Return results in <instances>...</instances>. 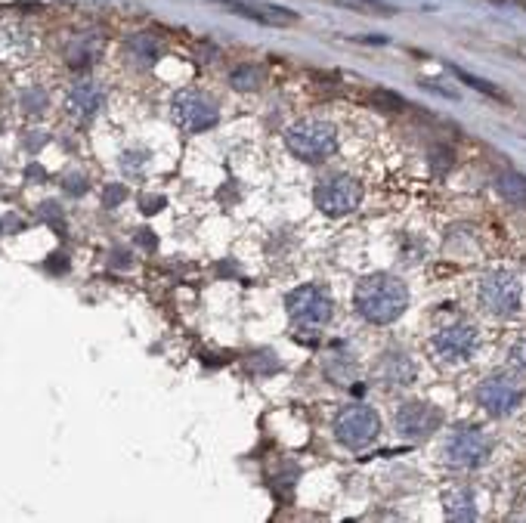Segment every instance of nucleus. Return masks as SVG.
Returning <instances> with one entry per match:
<instances>
[{"label":"nucleus","instance_id":"11","mask_svg":"<svg viewBox=\"0 0 526 523\" xmlns=\"http://www.w3.org/2000/svg\"><path fill=\"white\" fill-rule=\"evenodd\" d=\"M477 344H480V334H477L474 325H449L443 328L440 334L434 338V350L440 353L446 362H462V359H471L477 350Z\"/></svg>","mask_w":526,"mask_h":523},{"label":"nucleus","instance_id":"22","mask_svg":"<svg viewBox=\"0 0 526 523\" xmlns=\"http://www.w3.org/2000/svg\"><path fill=\"white\" fill-rule=\"evenodd\" d=\"M455 75L464 80V84H471L474 90H480V93H489V97H496V99H505V93L498 90V87H492L489 80H483V78H474L471 72H462V69H455Z\"/></svg>","mask_w":526,"mask_h":523},{"label":"nucleus","instance_id":"16","mask_svg":"<svg viewBox=\"0 0 526 523\" xmlns=\"http://www.w3.org/2000/svg\"><path fill=\"white\" fill-rule=\"evenodd\" d=\"M443 508H446V518L449 520H474L477 518V502L474 493L468 486H452L443 493Z\"/></svg>","mask_w":526,"mask_h":523},{"label":"nucleus","instance_id":"25","mask_svg":"<svg viewBox=\"0 0 526 523\" xmlns=\"http://www.w3.org/2000/svg\"><path fill=\"white\" fill-rule=\"evenodd\" d=\"M511 366H517V368H526V341H517L514 347H511Z\"/></svg>","mask_w":526,"mask_h":523},{"label":"nucleus","instance_id":"7","mask_svg":"<svg viewBox=\"0 0 526 523\" xmlns=\"http://www.w3.org/2000/svg\"><path fill=\"white\" fill-rule=\"evenodd\" d=\"M477 400H480V406L487 409L489 415L505 418V415H511L523 402V387L514 375L498 372V375H492V378L483 381L480 391H477Z\"/></svg>","mask_w":526,"mask_h":523},{"label":"nucleus","instance_id":"6","mask_svg":"<svg viewBox=\"0 0 526 523\" xmlns=\"http://www.w3.org/2000/svg\"><path fill=\"white\" fill-rule=\"evenodd\" d=\"M313 198H316V205H319V211L332 214V217H341V214H350L360 207L362 183L353 177H347V173H338V177L322 180V183L316 186Z\"/></svg>","mask_w":526,"mask_h":523},{"label":"nucleus","instance_id":"21","mask_svg":"<svg viewBox=\"0 0 526 523\" xmlns=\"http://www.w3.org/2000/svg\"><path fill=\"white\" fill-rule=\"evenodd\" d=\"M372 105L375 109H381V112H400V109H406V99L396 97V93H390V90H375Z\"/></svg>","mask_w":526,"mask_h":523},{"label":"nucleus","instance_id":"17","mask_svg":"<svg viewBox=\"0 0 526 523\" xmlns=\"http://www.w3.org/2000/svg\"><path fill=\"white\" fill-rule=\"evenodd\" d=\"M322 368H326L328 381H335V384H350V381H356V359L350 357V353H338V350L328 353Z\"/></svg>","mask_w":526,"mask_h":523},{"label":"nucleus","instance_id":"9","mask_svg":"<svg viewBox=\"0 0 526 523\" xmlns=\"http://www.w3.org/2000/svg\"><path fill=\"white\" fill-rule=\"evenodd\" d=\"M489 455V440L477 427H458L446 440V461L452 468H480Z\"/></svg>","mask_w":526,"mask_h":523},{"label":"nucleus","instance_id":"2","mask_svg":"<svg viewBox=\"0 0 526 523\" xmlns=\"http://www.w3.org/2000/svg\"><path fill=\"white\" fill-rule=\"evenodd\" d=\"M285 143L301 161H326L338 149V131L328 121H298L288 127Z\"/></svg>","mask_w":526,"mask_h":523},{"label":"nucleus","instance_id":"12","mask_svg":"<svg viewBox=\"0 0 526 523\" xmlns=\"http://www.w3.org/2000/svg\"><path fill=\"white\" fill-rule=\"evenodd\" d=\"M65 105H69V112L81 121L93 118L99 109L106 105V90L103 84H97V80H81L69 90V97H65Z\"/></svg>","mask_w":526,"mask_h":523},{"label":"nucleus","instance_id":"13","mask_svg":"<svg viewBox=\"0 0 526 523\" xmlns=\"http://www.w3.org/2000/svg\"><path fill=\"white\" fill-rule=\"evenodd\" d=\"M161 56V40L152 31H137L124 40V59L133 69H152Z\"/></svg>","mask_w":526,"mask_h":523},{"label":"nucleus","instance_id":"28","mask_svg":"<svg viewBox=\"0 0 526 523\" xmlns=\"http://www.w3.org/2000/svg\"><path fill=\"white\" fill-rule=\"evenodd\" d=\"M143 205H146V211H149V214H155L161 205H165V198H143Z\"/></svg>","mask_w":526,"mask_h":523},{"label":"nucleus","instance_id":"27","mask_svg":"<svg viewBox=\"0 0 526 523\" xmlns=\"http://www.w3.org/2000/svg\"><path fill=\"white\" fill-rule=\"evenodd\" d=\"M65 190H69L72 196H81V192H84V180H81V177H72V180H69V186H65Z\"/></svg>","mask_w":526,"mask_h":523},{"label":"nucleus","instance_id":"20","mask_svg":"<svg viewBox=\"0 0 526 523\" xmlns=\"http://www.w3.org/2000/svg\"><path fill=\"white\" fill-rule=\"evenodd\" d=\"M338 6H347V10H356V13H375V16H387V13H394V6L381 4V0H335Z\"/></svg>","mask_w":526,"mask_h":523},{"label":"nucleus","instance_id":"10","mask_svg":"<svg viewBox=\"0 0 526 523\" xmlns=\"http://www.w3.org/2000/svg\"><path fill=\"white\" fill-rule=\"evenodd\" d=\"M443 425V412L430 402H406L396 412V431L409 440H428Z\"/></svg>","mask_w":526,"mask_h":523},{"label":"nucleus","instance_id":"29","mask_svg":"<svg viewBox=\"0 0 526 523\" xmlns=\"http://www.w3.org/2000/svg\"><path fill=\"white\" fill-rule=\"evenodd\" d=\"M121 198H124V190H121V186H118V190L106 192V201H109V205H112V201H121Z\"/></svg>","mask_w":526,"mask_h":523},{"label":"nucleus","instance_id":"8","mask_svg":"<svg viewBox=\"0 0 526 523\" xmlns=\"http://www.w3.org/2000/svg\"><path fill=\"white\" fill-rule=\"evenodd\" d=\"M174 118L183 131L199 133L217 124V105L199 90H180L174 97Z\"/></svg>","mask_w":526,"mask_h":523},{"label":"nucleus","instance_id":"4","mask_svg":"<svg viewBox=\"0 0 526 523\" xmlns=\"http://www.w3.org/2000/svg\"><path fill=\"white\" fill-rule=\"evenodd\" d=\"M285 310H288V319L298 328H303V332H316V328H322L332 319V298H328L322 288L303 285L298 291L288 294Z\"/></svg>","mask_w":526,"mask_h":523},{"label":"nucleus","instance_id":"19","mask_svg":"<svg viewBox=\"0 0 526 523\" xmlns=\"http://www.w3.org/2000/svg\"><path fill=\"white\" fill-rule=\"evenodd\" d=\"M229 84L235 87V90H258L263 84V69L260 65H239V69L229 75Z\"/></svg>","mask_w":526,"mask_h":523},{"label":"nucleus","instance_id":"5","mask_svg":"<svg viewBox=\"0 0 526 523\" xmlns=\"http://www.w3.org/2000/svg\"><path fill=\"white\" fill-rule=\"evenodd\" d=\"M381 434V418L369 406H347L335 421V437L347 449H366L372 446Z\"/></svg>","mask_w":526,"mask_h":523},{"label":"nucleus","instance_id":"18","mask_svg":"<svg viewBox=\"0 0 526 523\" xmlns=\"http://www.w3.org/2000/svg\"><path fill=\"white\" fill-rule=\"evenodd\" d=\"M498 192H502L511 205H526V177H521V173H514V171L502 173V177H498Z\"/></svg>","mask_w":526,"mask_h":523},{"label":"nucleus","instance_id":"1","mask_svg":"<svg viewBox=\"0 0 526 523\" xmlns=\"http://www.w3.org/2000/svg\"><path fill=\"white\" fill-rule=\"evenodd\" d=\"M406 282L390 276V273H375V276H366L356 285V310L369 322H375V325H387V322L400 319L406 313Z\"/></svg>","mask_w":526,"mask_h":523},{"label":"nucleus","instance_id":"14","mask_svg":"<svg viewBox=\"0 0 526 523\" xmlns=\"http://www.w3.org/2000/svg\"><path fill=\"white\" fill-rule=\"evenodd\" d=\"M375 375H378V381H384V384L406 387L415 381V366H412V359L403 357V353H384L375 366Z\"/></svg>","mask_w":526,"mask_h":523},{"label":"nucleus","instance_id":"24","mask_svg":"<svg viewBox=\"0 0 526 523\" xmlns=\"http://www.w3.org/2000/svg\"><path fill=\"white\" fill-rule=\"evenodd\" d=\"M143 164H146V152H131V156H124V161H121V167H124L127 173H137V171H143Z\"/></svg>","mask_w":526,"mask_h":523},{"label":"nucleus","instance_id":"26","mask_svg":"<svg viewBox=\"0 0 526 523\" xmlns=\"http://www.w3.org/2000/svg\"><path fill=\"white\" fill-rule=\"evenodd\" d=\"M44 93L40 90H31V93H25V105H29V112H38V109H44Z\"/></svg>","mask_w":526,"mask_h":523},{"label":"nucleus","instance_id":"23","mask_svg":"<svg viewBox=\"0 0 526 523\" xmlns=\"http://www.w3.org/2000/svg\"><path fill=\"white\" fill-rule=\"evenodd\" d=\"M430 164H434L437 173H446L452 167V152L449 149H434L430 152Z\"/></svg>","mask_w":526,"mask_h":523},{"label":"nucleus","instance_id":"3","mask_svg":"<svg viewBox=\"0 0 526 523\" xmlns=\"http://www.w3.org/2000/svg\"><path fill=\"white\" fill-rule=\"evenodd\" d=\"M477 298H480V307L492 316H514L521 310V298H523V288L517 276L511 273H487L477 285Z\"/></svg>","mask_w":526,"mask_h":523},{"label":"nucleus","instance_id":"15","mask_svg":"<svg viewBox=\"0 0 526 523\" xmlns=\"http://www.w3.org/2000/svg\"><path fill=\"white\" fill-rule=\"evenodd\" d=\"M220 4H226L233 13H242V16L248 19H258L263 25H292L294 13L285 10V6H273V4H233V0H220Z\"/></svg>","mask_w":526,"mask_h":523}]
</instances>
